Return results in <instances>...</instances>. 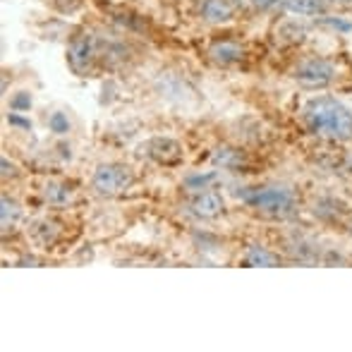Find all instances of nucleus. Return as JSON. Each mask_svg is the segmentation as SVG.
Wrapping results in <instances>:
<instances>
[{
    "label": "nucleus",
    "mask_w": 352,
    "mask_h": 352,
    "mask_svg": "<svg viewBox=\"0 0 352 352\" xmlns=\"http://www.w3.org/2000/svg\"><path fill=\"white\" fill-rule=\"evenodd\" d=\"M242 199L252 206V209L269 213V216H287V213L295 211V195H292L287 187L278 185H266V187H254V190H247L242 195Z\"/></svg>",
    "instance_id": "nucleus-2"
},
{
    "label": "nucleus",
    "mask_w": 352,
    "mask_h": 352,
    "mask_svg": "<svg viewBox=\"0 0 352 352\" xmlns=\"http://www.w3.org/2000/svg\"><path fill=\"white\" fill-rule=\"evenodd\" d=\"M324 24L331 29H340V32H352V24L345 22V19H324Z\"/></svg>",
    "instance_id": "nucleus-19"
},
{
    "label": "nucleus",
    "mask_w": 352,
    "mask_h": 352,
    "mask_svg": "<svg viewBox=\"0 0 352 352\" xmlns=\"http://www.w3.org/2000/svg\"><path fill=\"white\" fill-rule=\"evenodd\" d=\"M350 230H352V228H350Z\"/></svg>",
    "instance_id": "nucleus-23"
},
{
    "label": "nucleus",
    "mask_w": 352,
    "mask_h": 352,
    "mask_svg": "<svg viewBox=\"0 0 352 352\" xmlns=\"http://www.w3.org/2000/svg\"><path fill=\"white\" fill-rule=\"evenodd\" d=\"M0 206H3V209H0V221H3V228L8 230V228H12L14 223H17V218L22 211H19V206L14 204L12 199H8V197L0 199Z\"/></svg>",
    "instance_id": "nucleus-15"
},
{
    "label": "nucleus",
    "mask_w": 352,
    "mask_h": 352,
    "mask_svg": "<svg viewBox=\"0 0 352 352\" xmlns=\"http://www.w3.org/2000/svg\"><path fill=\"white\" fill-rule=\"evenodd\" d=\"M10 108H12L14 113H24V111H29L32 108V96H29L27 91H19L17 96L10 101Z\"/></svg>",
    "instance_id": "nucleus-17"
},
{
    "label": "nucleus",
    "mask_w": 352,
    "mask_h": 352,
    "mask_svg": "<svg viewBox=\"0 0 352 352\" xmlns=\"http://www.w3.org/2000/svg\"><path fill=\"white\" fill-rule=\"evenodd\" d=\"M292 77L305 87H329L336 79V67L324 58H307L292 70Z\"/></svg>",
    "instance_id": "nucleus-4"
},
{
    "label": "nucleus",
    "mask_w": 352,
    "mask_h": 352,
    "mask_svg": "<svg viewBox=\"0 0 352 352\" xmlns=\"http://www.w3.org/2000/svg\"><path fill=\"white\" fill-rule=\"evenodd\" d=\"M235 8L230 0H201L199 3V17L209 24H226L232 19Z\"/></svg>",
    "instance_id": "nucleus-8"
},
{
    "label": "nucleus",
    "mask_w": 352,
    "mask_h": 352,
    "mask_svg": "<svg viewBox=\"0 0 352 352\" xmlns=\"http://www.w3.org/2000/svg\"><path fill=\"white\" fill-rule=\"evenodd\" d=\"M94 58H96V41H94L91 34H79L70 41L67 48V63H70L74 74H84L89 72Z\"/></svg>",
    "instance_id": "nucleus-5"
},
{
    "label": "nucleus",
    "mask_w": 352,
    "mask_h": 352,
    "mask_svg": "<svg viewBox=\"0 0 352 352\" xmlns=\"http://www.w3.org/2000/svg\"><path fill=\"white\" fill-rule=\"evenodd\" d=\"M48 130L53 132V135H70V130H72V122H70V118H67V113H63V111H56V113H51L48 116Z\"/></svg>",
    "instance_id": "nucleus-14"
},
{
    "label": "nucleus",
    "mask_w": 352,
    "mask_h": 352,
    "mask_svg": "<svg viewBox=\"0 0 352 352\" xmlns=\"http://www.w3.org/2000/svg\"><path fill=\"white\" fill-rule=\"evenodd\" d=\"M250 3L261 12H276V10L285 8V0H250Z\"/></svg>",
    "instance_id": "nucleus-18"
},
{
    "label": "nucleus",
    "mask_w": 352,
    "mask_h": 352,
    "mask_svg": "<svg viewBox=\"0 0 352 352\" xmlns=\"http://www.w3.org/2000/svg\"><path fill=\"white\" fill-rule=\"evenodd\" d=\"M135 185V173L122 163H101L91 175V190L98 197H118Z\"/></svg>",
    "instance_id": "nucleus-3"
},
{
    "label": "nucleus",
    "mask_w": 352,
    "mask_h": 352,
    "mask_svg": "<svg viewBox=\"0 0 352 352\" xmlns=\"http://www.w3.org/2000/svg\"><path fill=\"white\" fill-rule=\"evenodd\" d=\"M302 122L316 137L331 142L352 140V108L336 96H314L302 108Z\"/></svg>",
    "instance_id": "nucleus-1"
},
{
    "label": "nucleus",
    "mask_w": 352,
    "mask_h": 352,
    "mask_svg": "<svg viewBox=\"0 0 352 352\" xmlns=\"http://www.w3.org/2000/svg\"><path fill=\"white\" fill-rule=\"evenodd\" d=\"M226 211V201H223L221 192L211 190H199L195 197L190 199V213L201 221H211V218H218Z\"/></svg>",
    "instance_id": "nucleus-6"
},
{
    "label": "nucleus",
    "mask_w": 352,
    "mask_h": 352,
    "mask_svg": "<svg viewBox=\"0 0 352 352\" xmlns=\"http://www.w3.org/2000/svg\"><path fill=\"white\" fill-rule=\"evenodd\" d=\"M211 161H213V166L235 168V166H240V163H242V153H240V151H235V148L223 146V148H216V151H213Z\"/></svg>",
    "instance_id": "nucleus-12"
},
{
    "label": "nucleus",
    "mask_w": 352,
    "mask_h": 352,
    "mask_svg": "<svg viewBox=\"0 0 352 352\" xmlns=\"http://www.w3.org/2000/svg\"><path fill=\"white\" fill-rule=\"evenodd\" d=\"M216 180V175H213V173H209V175H195V177H190V180H187V187H190V190H211V182Z\"/></svg>",
    "instance_id": "nucleus-16"
},
{
    "label": "nucleus",
    "mask_w": 352,
    "mask_h": 352,
    "mask_svg": "<svg viewBox=\"0 0 352 352\" xmlns=\"http://www.w3.org/2000/svg\"><path fill=\"white\" fill-rule=\"evenodd\" d=\"M333 3H352V0H333Z\"/></svg>",
    "instance_id": "nucleus-22"
},
{
    "label": "nucleus",
    "mask_w": 352,
    "mask_h": 352,
    "mask_svg": "<svg viewBox=\"0 0 352 352\" xmlns=\"http://www.w3.org/2000/svg\"><path fill=\"white\" fill-rule=\"evenodd\" d=\"M245 264L247 266H276L278 264V256L274 252H269L266 247L252 245L245 254Z\"/></svg>",
    "instance_id": "nucleus-11"
},
{
    "label": "nucleus",
    "mask_w": 352,
    "mask_h": 352,
    "mask_svg": "<svg viewBox=\"0 0 352 352\" xmlns=\"http://www.w3.org/2000/svg\"><path fill=\"white\" fill-rule=\"evenodd\" d=\"M43 197H46L48 204H56V206H63L67 204V201L72 199V192L67 190V187L63 185H46V190H43Z\"/></svg>",
    "instance_id": "nucleus-13"
},
{
    "label": "nucleus",
    "mask_w": 352,
    "mask_h": 352,
    "mask_svg": "<svg viewBox=\"0 0 352 352\" xmlns=\"http://www.w3.org/2000/svg\"><path fill=\"white\" fill-rule=\"evenodd\" d=\"M146 156L170 166V163H177L182 158V146L175 140H170V137H156V140L146 144Z\"/></svg>",
    "instance_id": "nucleus-7"
},
{
    "label": "nucleus",
    "mask_w": 352,
    "mask_h": 352,
    "mask_svg": "<svg viewBox=\"0 0 352 352\" xmlns=\"http://www.w3.org/2000/svg\"><path fill=\"white\" fill-rule=\"evenodd\" d=\"M209 56L218 65H235V63H240L245 58V48L232 41H218L209 48Z\"/></svg>",
    "instance_id": "nucleus-9"
},
{
    "label": "nucleus",
    "mask_w": 352,
    "mask_h": 352,
    "mask_svg": "<svg viewBox=\"0 0 352 352\" xmlns=\"http://www.w3.org/2000/svg\"><path fill=\"white\" fill-rule=\"evenodd\" d=\"M345 168H348V170L352 173V151L348 153V158H345Z\"/></svg>",
    "instance_id": "nucleus-21"
},
{
    "label": "nucleus",
    "mask_w": 352,
    "mask_h": 352,
    "mask_svg": "<svg viewBox=\"0 0 352 352\" xmlns=\"http://www.w3.org/2000/svg\"><path fill=\"white\" fill-rule=\"evenodd\" d=\"M283 10L297 17H319L329 10V3L326 0H285Z\"/></svg>",
    "instance_id": "nucleus-10"
},
{
    "label": "nucleus",
    "mask_w": 352,
    "mask_h": 352,
    "mask_svg": "<svg viewBox=\"0 0 352 352\" xmlns=\"http://www.w3.org/2000/svg\"><path fill=\"white\" fill-rule=\"evenodd\" d=\"M0 163H3V177H5V180H8V177H14V175H17V168H14V163H10V161H8V156L0 158Z\"/></svg>",
    "instance_id": "nucleus-20"
}]
</instances>
